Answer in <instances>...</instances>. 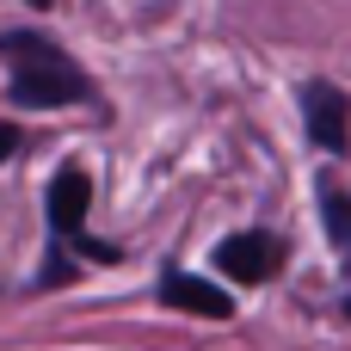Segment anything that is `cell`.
Listing matches in <instances>:
<instances>
[{"instance_id": "obj_1", "label": "cell", "mask_w": 351, "mask_h": 351, "mask_svg": "<svg viewBox=\"0 0 351 351\" xmlns=\"http://www.w3.org/2000/svg\"><path fill=\"white\" fill-rule=\"evenodd\" d=\"M0 56H6V68H12L6 99L25 105V111H56V105L93 99V80H86L43 31H6V37H0Z\"/></svg>"}, {"instance_id": "obj_2", "label": "cell", "mask_w": 351, "mask_h": 351, "mask_svg": "<svg viewBox=\"0 0 351 351\" xmlns=\"http://www.w3.org/2000/svg\"><path fill=\"white\" fill-rule=\"evenodd\" d=\"M86 204H93V179L80 173V167H56V179H49V234H56V253H86L93 265H117L123 259V247H111V241H93L86 234Z\"/></svg>"}, {"instance_id": "obj_3", "label": "cell", "mask_w": 351, "mask_h": 351, "mask_svg": "<svg viewBox=\"0 0 351 351\" xmlns=\"http://www.w3.org/2000/svg\"><path fill=\"white\" fill-rule=\"evenodd\" d=\"M302 123H308L315 148H327V154H346L351 148V99L333 80H308L302 86Z\"/></svg>"}, {"instance_id": "obj_4", "label": "cell", "mask_w": 351, "mask_h": 351, "mask_svg": "<svg viewBox=\"0 0 351 351\" xmlns=\"http://www.w3.org/2000/svg\"><path fill=\"white\" fill-rule=\"evenodd\" d=\"M216 265H222V278H234V284H265V278L284 265V241H278V234H234V241L216 247Z\"/></svg>"}, {"instance_id": "obj_5", "label": "cell", "mask_w": 351, "mask_h": 351, "mask_svg": "<svg viewBox=\"0 0 351 351\" xmlns=\"http://www.w3.org/2000/svg\"><path fill=\"white\" fill-rule=\"evenodd\" d=\"M160 302L167 308H185V315H204V321H228L234 315V296H222L210 278H185V271H167L160 278Z\"/></svg>"}, {"instance_id": "obj_6", "label": "cell", "mask_w": 351, "mask_h": 351, "mask_svg": "<svg viewBox=\"0 0 351 351\" xmlns=\"http://www.w3.org/2000/svg\"><path fill=\"white\" fill-rule=\"evenodd\" d=\"M321 210H327V234L339 241V259H346V271H351V197H346V191H333V185H327V197H321Z\"/></svg>"}, {"instance_id": "obj_7", "label": "cell", "mask_w": 351, "mask_h": 351, "mask_svg": "<svg viewBox=\"0 0 351 351\" xmlns=\"http://www.w3.org/2000/svg\"><path fill=\"white\" fill-rule=\"evenodd\" d=\"M19 142H25V136H19L12 123H0V160H12V154H19Z\"/></svg>"}, {"instance_id": "obj_8", "label": "cell", "mask_w": 351, "mask_h": 351, "mask_svg": "<svg viewBox=\"0 0 351 351\" xmlns=\"http://www.w3.org/2000/svg\"><path fill=\"white\" fill-rule=\"evenodd\" d=\"M346 315H351V296H346Z\"/></svg>"}, {"instance_id": "obj_9", "label": "cell", "mask_w": 351, "mask_h": 351, "mask_svg": "<svg viewBox=\"0 0 351 351\" xmlns=\"http://www.w3.org/2000/svg\"><path fill=\"white\" fill-rule=\"evenodd\" d=\"M31 6H43V0H31Z\"/></svg>"}]
</instances>
